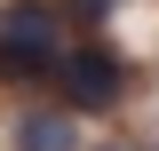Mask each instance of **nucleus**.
<instances>
[{"mask_svg":"<svg viewBox=\"0 0 159 151\" xmlns=\"http://www.w3.org/2000/svg\"><path fill=\"white\" fill-rule=\"evenodd\" d=\"M64 48H72V40H64L56 8H40V0L0 8V80H56Z\"/></svg>","mask_w":159,"mask_h":151,"instance_id":"obj_1","label":"nucleus"},{"mask_svg":"<svg viewBox=\"0 0 159 151\" xmlns=\"http://www.w3.org/2000/svg\"><path fill=\"white\" fill-rule=\"evenodd\" d=\"M56 88H64V103H72V112H111L119 95H127V64H119L111 48H64Z\"/></svg>","mask_w":159,"mask_h":151,"instance_id":"obj_2","label":"nucleus"},{"mask_svg":"<svg viewBox=\"0 0 159 151\" xmlns=\"http://www.w3.org/2000/svg\"><path fill=\"white\" fill-rule=\"evenodd\" d=\"M16 151H80V127L72 112H48V103H32V112H16V135H8Z\"/></svg>","mask_w":159,"mask_h":151,"instance_id":"obj_3","label":"nucleus"},{"mask_svg":"<svg viewBox=\"0 0 159 151\" xmlns=\"http://www.w3.org/2000/svg\"><path fill=\"white\" fill-rule=\"evenodd\" d=\"M64 8H72L80 24H103V16H111V8H119V0H64Z\"/></svg>","mask_w":159,"mask_h":151,"instance_id":"obj_4","label":"nucleus"},{"mask_svg":"<svg viewBox=\"0 0 159 151\" xmlns=\"http://www.w3.org/2000/svg\"><path fill=\"white\" fill-rule=\"evenodd\" d=\"M103 151H135V143H103Z\"/></svg>","mask_w":159,"mask_h":151,"instance_id":"obj_5","label":"nucleus"}]
</instances>
